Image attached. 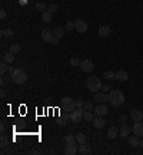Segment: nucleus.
<instances>
[{
	"mask_svg": "<svg viewBox=\"0 0 143 155\" xmlns=\"http://www.w3.org/2000/svg\"><path fill=\"white\" fill-rule=\"evenodd\" d=\"M102 88L105 90V91H109V90H110V87H109V85H107V84H103V87H102Z\"/></svg>",
	"mask_w": 143,
	"mask_h": 155,
	"instance_id": "nucleus-43",
	"label": "nucleus"
},
{
	"mask_svg": "<svg viewBox=\"0 0 143 155\" xmlns=\"http://www.w3.org/2000/svg\"><path fill=\"white\" fill-rule=\"evenodd\" d=\"M117 135H119V128H117V127L109 128V131H107V137H109L110 140H114Z\"/></svg>",
	"mask_w": 143,
	"mask_h": 155,
	"instance_id": "nucleus-21",
	"label": "nucleus"
},
{
	"mask_svg": "<svg viewBox=\"0 0 143 155\" xmlns=\"http://www.w3.org/2000/svg\"><path fill=\"white\" fill-rule=\"evenodd\" d=\"M59 41H60V38L54 36V37H53V40H52V44H53V46H57V44H59Z\"/></svg>",
	"mask_w": 143,
	"mask_h": 155,
	"instance_id": "nucleus-41",
	"label": "nucleus"
},
{
	"mask_svg": "<svg viewBox=\"0 0 143 155\" xmlns=\"http://www.w3.org/2000/svg\"><path fill=\"white\" fill-rule=\"evenodd\" d=\"M65 142L66 144H76V135H72V134H69V135L65 137Z\"/></svg>",
	"mask_w": 143,
	"mask_h": 155,
	"instance_id": "nucleus-27",
	"label": "nucleus"
},
{
	"mask_svg": "<svg viewBox=\"0 0 143 155\" xmlns=\"http://www.w3.org/2000/svg\"><path fill=\"white\" fill-rule=\"evenodd\" d=\"M93 114H92V111H85V113H83V120H85V121H87V122H92L93 121Z\"/></svg>",
	"mask_w": 143,
	"mask_h": 155,
	"instance_id": "nucleus-28",
	"label": "nucleus"
},
{
	"mask_svg": "<svg viewBox=\"0 0 143 155\" xmlns=\"http://www.w3.org/2000/svg\"><path fill=\"white\" fill-rule=\"evenodd\" d=\"M7 68H9V64H6V63L2 61V64H0V73H2V74H6V73H7Z\"/></svg>",
	"mask_w": 143,
	"mask_h": 155,
	"instance_id": "nucleus-36",
	"label": "nucleus"
},
{
	"mask_svg": "<svg viewBox=\"0 0 143 155\" xmlns=\"http://www.w3.org/2000/svg\"><path fill=\"white\" fill-rule=\"evenodd\" d=\"M70 121V114L69 113H63L60 114V117L57 118V124L60 125V127H65V125H67V122Z\"/></svg>",
	"mask_w": 143,
	"mask_h": 155,
	"instance_id": "nucleus-13",
	"label": "nucleus"
},
{
	"mask_svg": "<svg viewBox=\"0 0 143 155\" xmlns=\"http://www.w3.org/2000/svg\"><path fill=\"white\" fill-rule=\"evenodd\" d=\"M20 51H22V46H20V44L14 43V44H12V46H10V53L17 54V53H20Z\"/></svg>",
	"mask_w": 143,
	"mask_h": 155,
	"instance_id": "nucleus-24",
	"label": "nucleus"
},
{
	"mask_svg": "<svg viewBox=\"0 0 143 155\" xmlns=\"http://www.w3.org/2000/svg\"><path fill=\"white\" fill-rule=\"evenodd\" d=\"M127 142H129V145L130 147L136 148V147H139V144H140V137H138V135L127 137Z\"/></svg>",
	"mask_w": 143,
	"mask_h": 155,
	"instance_id": "nucleus-17",
	"label": "nucleus"
},
{
	"mask_svg": "<svg viewBox=\"0 0 143 155\" xmlns=\"http://www.w3.org/2000/svg\"><path fill=\"white\" fill-rule=\"evenodd\" d=\"M65 28H66V31H72V30L76 28V24H75V21H67L66 26H65Z\"/></svg>",
	"mask_w": 143,
	"mask_h": 155,
	"instance_id": "nucleus-32",
	"label": "nucleus"
},
{
	"mask_svg": "<svg viewBox=\"0 0 143 155\" xmlns=\"http://www.w3.org/2000/svg\"><path fill=\"white\" fill-rule=\"evenodd\" d=\"M83 110H85V111H95V104L89 103V101H85V104H83Z\"/></svg>",
	"mask_w": 143,
	"mask_h": 155,
	"instance_id": "nucleus-29",
	"label": "nucleus"
},
{
	"mask_svg": "<svg viewBox=\"0 0 143 155\" xmlns=\"http://www.w3.org/2000/svg\"><path fill=\"white\" fill-rule=\"evenodd\" d=\"M109 103L112 104V107L117 108L124 103V95L120 90H112L109 93Z\"/></svg>",
	"mask_w": 143,
	"mask_h": 155,
	"instance_id": "nucleus-1",
	"label": "nucleus"
},
{
	"mask_svg": "<svg viewBox=\"0 0 143 155\" xmlns=\"http://www.w3.org/2000/svg\"><path fill=\"white\" fill-rule=\"evenodd\" d=\"M83 113H85V110L83 108H76V110H73L70 114V121L75 122V124H79V122L83 120Z\"/></svg>",
	"mask_w": 143,
	"mask_h": 155,
	"instance_id": "nucleus-4",
	"label": "nucleus"
},
{
	"mask_svg": "<svg viewBox=\"0 0 143 155\" xmlns=\"http://www.w3.org/2000/svg\"><path fill=\"white\" fill-rule=\"evenodd\" d=\"M90 145L87 142H83V144H79V148H77V152L80 154H90Z\"/></svg>",
	"mask_w": 143,
	"mask_h": 155,
	"instance_id": "nucleus-18",
	"label": "nucleus"
},
{
	"mask_svg": "<svg viewBox=\"0 0 143 155\" xmlns=\"http://www.w3.org/2000/svg\"><path fill=\"white\" fill-rule=\"evenodd\" d=\"M92 122H93L95 128H97V130H102V128H105V125H106V121L103 117H95Z\"/></svg>",
	"mask_w": 143,
	"mask_h": 155,
	"instance_id": "nucleus-15",
	"label": "nucleus"
},
{
	"mask_svg": "<svg viewBox=\"0 0 143 155\" xmlns=\"http://www.w3.org/2000/svg\"><path fill=\"white\" fill-rule=\"evenodd\" d=\"M139 147H140V148L143 150V140H140V144H139Z\"/></svg>",
	"mask_w": 143,
	"mask_h": 155,
	"instance_id": "nucleus-45",
	"label": "nucleus"
},
{
	"mask_svg": "<svg viewBox=\"0 0 143 155\" xmlns=\"http://www.w3.org/2000/svg\"><path fill=\"white\" fill-rule=\"evenodd\" d=\"M63 108H65V111H66V113H72L73 110H76V104L72 103V104H69V105H66V107H63Z\"/></svg>",
	"mask_w": 143,
	"mask_h": 155,
	"instance_id": "nucleus-35",
	"label": "nucleus"
},
{
	"mask_svg": "<svg viewBox=\"0 0 143 155\" xmlns=\"http://www.w3.org/2000/svg\"><path fill=\"white\" fill-rule=\"evenodd\" d=\"M49 12L56 13V12H57V5H50V6H49Z\"/></svg>",
	"mask_w": 143,
	"mask_h": 155,
	"instance_id": "nucleus-39",
	"label": "nucleus"
},
{
	"mask_svg": "<svg viewBox=\"0 0 143 155\" xmlns=\"http://www.w3.org/2000/svg\"><path fill=\"white\" fill-rule=\"evenodd\" d=\"M36 10L37 12H42V13H44V12H47L49 10V6L44 3V2H39V3H36Z\"/></svg>",
	"mask_w": 143,
	"mask_h": 155,
	"instance_id": "nucleus-23",
	"label": "nucleus"
},
{
	"mask_svg": "<svg viewBox=\"0 0 143 155\" xmlns=\"http://www.w3.org/2000/svg\"><path fill=\"white\" fill-rule=\"evenodd\" d=\"M132 132L138 137H143V122L142 121L134 122L133 127H132Z\"/></svg>",
	"mask_w": 143,
	"mask_h": 155,
	"instance_id": "nucleus-11",
	"label": "nucleus"
},
{
	"mask_svg": "<svg viewBox=\"0 0 143 155\" xmlns=\"http://www.w3.org/2000/svg\"><path fill=\"white\" fill-rule=\"evenodd\" d=\"M110 33H112V28H110V26H107V24H103V26H100L99 27V36L100 37H107Z\"/></svg>",
	"mask_w": 143,
	"mask_h": 155,
	"instance_id": "nucleus-16",
	"label": "nucleus"
},
{
	"mask_svg": "<svg viewBox=\"0 0 143 155\" xmlns=\"http://www.w3.org/2000/svg\"><path fill=\"white\" fill-rule=\"evenodd\" d=\"M76 141L77 144H83V142H86V135L83 134V132H79L76 135Z\"/></svg>",
	"mask_w": 143,
	"mask_h": 155,
	"instance_id": "nucleus-31",
	"label": "nucleus"
},
{
	"mask_svg": "<svg viewBox=\"0 0 143 155\" xmlns=\"http://www.w3.org/2000/svg\"><path fill=\"white\" fill-rule=\"evenodd\" d=\"M80 68L82 71H85V73H92V71L95 70V66H93V63H92L90 60H82L80 63Z\"/></svg>",
	"mask_w": 143,
	"mask_h": 155,
	"instance_id": "nucleus-7",
	"label": "nucleus"
},
{
	"mask_svg": "<svg viewBox=\"0 0 143 155\" xmlns=\"http://www.w3.org/2000/svg\"><path fill=\"white\" fill-rule=\"evenodd\" d=\"M53 37H54V33L50 28H43L42 30V38L44 43H52Z\"/></svg>",
	"mask_w": 143,
	"mask_h": 155,
	"instance_id": "nucleus-8",
	"label": "nucleus"
},
{
	"mask_svg": "<svg viewBox=\"0 0 143 155\" xmlns=\"http://www.w3.org/2000/svg\"><path fill=\"white\" fill-rule=\"evenodd\" d=\"M62 107H66V105H69V104H72V103H75L73 100L70 98V97H65V98H62Z\"/></svg>",
	"mask_w": 143,
	"mask_h": 155,
	"instance_id": "nucleus-34",
	"label": "nucleus"
},
{
	"mask_svg": "<svg viewBox=\"0 0 143 155\" xmlns=\"http://www.w3.org/2000/svg\"><path fill=\"white\" fill-rule=\"evenodd\" d=\"M75 24H76V30H77V33H86L87 31V23H86L83 19H77V20H75Z\"/></svg>",
	"mask_w": 143,
	"mask_h": 155,
	"instance_id": "nucleus-6",
	"label": "nucleus"
},
{
	"mask_svg": "<svg viewBox=\"0 0 143 155\" xmlns=\"http://www.w3.org/2000/svg\"><path fill=\"white\" fill-rule=\"evenodd\" d=\"M86 87L89 88V91H95V93H97V91L102 90L103 84H102V81H100L99 77H96V75H90V77L86 80Z\"/></svg>",
	"mask_w": 143,
	"mask_h": 155,
	"instance_id": "nucleus-2",
	"label": "nucleus"
},
{
	"mask_svg": "<svg viewBox=\"0 0 143 155\" xmlns=\"http://www.w3.org/2000/svg\"><path fill=\"white\" fill-rule=\"evenodd\" d=\"M132 132V128L129 127V125H126L123 122V125L119 128V134H120V137H129V134Z\"/></svg>",
	"mask_w": 143,
	"mask_h": 155,
	"instance_id": "nucleus-19",
	"label": "nucleus"
},
{
	"mask_svg": "<svg viewBox=\"0 0 143 155\" xmlns=\"http://www.w3.org/2000/svg\"><path fill=\"white\" fill-rule=\"evenodd\" d=\"M107 113H109V108H107L106 104H99V105L95 107L96 117H105V115H107Z\"/></svg>",
	"mask_w": 143,
	"mask_h": 155,
	"instance_id": "nucleus-5",
	"label": "nucleus"
},
{
	"mask_svg": "<svg viewBox=\"0 0 143 155\" xmlns=\"http://www.w3.org/2000/svg\"><path fill=\"white\" fill-rule=\"evenodd\" d=\"M7 73H9V74H13V73H14L13 67H10V66H9V68H7Z\"/></svg>",
	"mask_w": 143,
	"mask_h": 155,
	"instance_id": "nucleus-42",
	"label": "nucleus"
},
{
	"mask_svg": "<svg viewBox=\"0 0 143 155\" xmlns=\"http://www.w3.org/2000/svg\"><path fill=\"white\" fill-rule=\"evenodd\" d=\"M80 63H82V61H80V60H77V58H72V60H70V64H72L73 67L80 66Z\"/></svg>",
	"mask_w": 143,
	"mask_h": 155,
	"instance_id": "nucleus-37",
	"label": "nucleus"
},
{
	"mask_svg": "<svg viewBox=\"0 0 143 155\" xmlns=\"http://www.w3.org/2000/svg\"><path fill=\"white\" fill-rule=\"evenodd\" d=\"M114 80L120 81V83H124V81L129 80V74L126 70H117L114 73Z\"/></svg>",
	"mask_w": 143,
	"mask_h": 155,
	"instance_id": "nucleus-9",
	"label": "nucleus"
},
{
	"mask_svg": "<svg viewBox=\"0 0 143 155\" xmlns=\"http://www.w3.org/2000/svg\"><path fill=\"white\" fill-rule=\"evenodd\" d=\"M12 80H13L14 84H24L26 80H27V73L23 70V68H16L14 73L12 74Z\"/></svg>",
	"mask_w": 143,
	"mask_h": 155,
	"instance_id": "nucleus-3",
	"label": "nucleus"
},
{
	"mask_svg": "<svg viewBox=\"0 0 143 155\" xmlns=\"http://www.w3.org/2000/svg\"><path fill=\"white\" fill-rule=\"evenodd\" d=\"M114 73H116V71H112V70L105 71V74H103L105 80H114Z\"/></svg>",
	"mask_w": 143,
	"mask_h": 155,
	"instance_id": "nucleus-30",
	"label": "nucleus"
},
{
	"mask_svg": "<svg viewBox=\"0 0 143 155\" xmlns=\"http://www.w3.org/2000/svg\"><path fill=\"white\" fill-rule=\"evenodd\" d=\"M42 20H43V23H52V20H53V13L52 12H44V13H42Z\"/></svg>",
	"mask_w": 143,
	"mask_h": 155,
	"instance_id": "nucleus-20",
	"label": "nucleus"
},
{
	"mask_svg": "<svg viewBox=\"0 0 143 155\" xmlns=\"http://www.w3.org/2000/svg\"><path fill=\"white\" fill-rule=\"evenodd\" d=\"M65 30H66L65 27H56V28H54V31H53V33H54V36H56V37L62 38L63 36H65Z\"/></svg>",
	"mask_w": 143,
	"mask_h": 155,
	"instance_id": "nucleus-25",
	"label": "nucleus"
},
{
	"mask_svg": "<svg viewBox=\"0 0 143 155\" xmlns=\"http://www.w3.org/2000/svg\"><path fill=\"white\" fill-rule=\"evenodd\" d=\"M75 104H76V108H83L85 101H83V100H77V101H75Z\"/></svg>",
	"mask_w": 143,
	"mask_h": 155,
	"instance_id": "nucleus-38",
	"label": "nucleus"
},
{
	"mask_svg": "<svg viewBox=\"0 0 143 155\" xmlns=\"http://www.w3.org/2000/svg\"><path fill=\"white\" fill-rule=\"evenodd\" d=\"M129 117H130V120H133L134 122L142 121L143 120V113L140 111V110H132L130 114H129Z\"/></svg>",
	"mask_w": 143,
	"mask_h": 155,
	"instance_id": "nucleus-12",
	"label": "nucleus"
},
{
	"mask_svg": "<svg viewBox=\"0 0 143 155\" xmlns=\"http://www.w3.org/2000/svg\"><path fill=\"white\" fill-rule=\"evenodd\" d=\"M77 148H79V145L76 144H66V147H65V154L66 155H73L77 152Z\"/></svg>",
	"mask_w": 143,
	"mask_h": 155,
	"instance_id": "nucleus-14",
	"label": "nucleus"
},
{
	"mask_svg": "<svg viewBox=\"0 0 143 155\" xmlns=\"http://www.w3.org/2000/svg\"><path fill=\"white\" fill-rule=\"evenodd\" d=\"M119 120H120V121H122V122H124V121H126V117H124V115H120V118H119Z\"/></svg>",
	"mask_w": 143,
	"mask_h": 155,
	"instance_id": "nucleus-44",
	"label": "nucleus"
},
{
	"mask_svg": "<svg viewBox=\"0 0 143 155\" xmlns=\"http://www.w3.org/2000/svg\"><path fill=\"white\" fill-rule=\"evenodd\" d=\"M6 16H7V13H6V10H5V9H2V10H0V19H2V20H5V19H6Z\"/></svg>",
	"mask_w": 143,
	"mask_h": 155,
	"instance_id": "nucleus-40",
	"label": "nucleus"
},
{
	"mask_svg": "<svg viewBox=\"0 0 143 155\" xmlns=\"http://www.w3.org/2000/svg\"><path fill=\"white\" fill-rule=\"evenodd\" d=\"M7 144H9V140H7V137H6L5 134H2V140H0V147H2V148H5V147H7Z\"/></svg>",
	"mask_w": 143,
	"mask_h": 155,
	"instance_id": "nucleus-33",
	"label": "nucleus"
},
{
	"mask_svg": "<svg viewBox=\"0 0 143 155\" xmlns=\"http://www.w3.org/2000/svg\"><path fill=\"white\" fill-rule=\"evenodd\" d=\"M109 101V94H106V93H96L95 94V103H99V104H105Z\"/></svg>",
	"mask_w": 143,
	"mask_h": 155,
	"instance_id": "nucleus-10",
	"label": "nucleus"
},
{
	"mask_svg": "<svg viewBox=\"0 0 143 155\" xmlns=\"http://www.w3.org/2000/svg\"><path fill=\"white\" fill-rule=\"evenodd\" d=\"M0 34H2V36H3V37H12V36H13V30H12V28H3V30H2V31H0Z\"/></svg>",
	"mask_w": 143,
	"mask_h": 155,
	"instance_id": "nucleus-26",
	"label": "nucleus"
},
{
	"mask_svg": "<svg viewBox=\"0 0 143 155\" xmlns=\"http://www.w3.org/2000/svg\"><path fill=\"white\" fill-rule=\"evenodd\" d=\"M13 60H14V54H13V53H10V51L2 57V61H3V63H6V64H10V63H13Z\"/></svg>",
	"mask_w": 143,
	"mask_h": 155,
	"instance_id": "nucleus-22",
	"label": "nucleus"
}]
</instances>
